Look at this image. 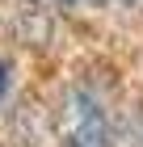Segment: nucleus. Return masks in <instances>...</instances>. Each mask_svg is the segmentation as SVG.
Segmentation results:
<instances>
[{
	"instance_id": "1",
	"label": "nucleus",
	"mask_w": 143,
	"mask_h": 147,
	"mask_svg": "<svg viewBox=\"0 0 143 147\" xmlns=\"http://www.w3.org/2000/svg\"><path fill=\"white\" fill-rule=\"evenodd\" d=\"M59 143L63 147H114L110 122H105L101 105L84 88H72L63 97V109H59Z\"/></svg>"
},
{
	"instance_id": "2",
	"label": "nucleus",
	"mask_w": 143,
	"mask_h": 147,
	"mask_svg": "<svg viewBox=\"0 0 143 147\" xmlns=\"http://www.w3.org/2000/svg\"><path fill=\"white\" fill-rule=\"evenodd\" d=\"M0 92H4V63H0Z\"/></svg>"
}]
</instances>
